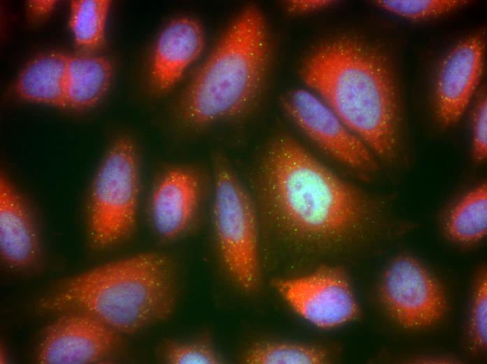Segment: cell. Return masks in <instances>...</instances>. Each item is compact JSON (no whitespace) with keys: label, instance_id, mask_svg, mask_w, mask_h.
Returning a JSON list of instances; mask_svg holds the SVG:
<instances>
[{"label":"cell","instance_id":"obj_25","mask_svg":"<svg viewBox=\"0 0 487 364\" xmlns=\"http://www.w3.org/2000/svg\"><path fill=\"white\" fill-rule=\"evenodd\" d=\"M57 4L54 0H31L27 3V10L30 18L34 20L43 19L54 10Z\"/></svg>","mask_w":487,"mask_h":364},{"label":"cell","instance_id":"obj_6","mask_svg":"<svg viewBox=\"0 0 487 364\" xmlns=\"http://www.w3.org/2000/svg\"><path fill=\"white\" fill-rule=\"evenodd\" d=\"M140 190L137 149L128 136L112 144L94 177L89 202V234L97 249L129 237L136 225Z\"/></svg>","mask_w":487,"mask_h":364},{"label":"cell","instance_id":"obj_5","mask_svg":"<svg viewBox=\"0 0 487 364\" xmlns=\"http://www.w3.org/2000/svg\"><path fill=\"white\" fill-rule=\"evenodd\" d=\"M213 166V218L220 256L233 281L253 292L260 280L256 206L223 155L215 156Z\"/></svg>","mask_w":487,"mask_h":364},{"label":"cell","instance_id":"obj_18","mask_svg":"<svg viewBox=\"0 0 487 364\" xmlns=\"http://www.w3.org/2000/svg\"><path fill=\"white\" fill-rule=\"evenodd\" d=\"M446 232L458 242L473 243L483 239L487 230V188L482 183L469 192L451 210Z\"/></svg>","mask_w":487,"mask_h":364},{"label":"cell","instance_id":"obj_22","mask_svg":"<svg viewBox=\"0 0 487 364\" xmlns=\"http://www.w3.org/2000/svg\"><path fill=\"white\" fill-rule=\"evenodd\" d=\"M166 362L171 364H218L222 359L209 344L202 342H171L164 349Z\"/></svg>","mask_w":487,"mask_h":364},{"label":"cell","instance_id":"obj_24","mask_svg":"<svg viewBox=\"0 0 487 364\" xmlns=\"http://www.w3.org/2000/svg\"><path fill=\"white\" fill-rule=\"evenodd\" d=\"M333 2L327 0H292L286 1L285 6L291 13L302 14L323 9Z\"/></svg>","mask_w":487,"mask_h":364},{"label":"cell","instance_id":"obj_17","mask_svg":"<svg viewBox=\"0 0 487 364\" xmlns=\"http://www.w3.org/2000/svg\"><path fill=\"white\" fill-rule=\"evenodd\" d=\"M110 6L108 0L71 1L69 27L81 52L94 53L104 46Z\"/></svg>","mask_w":487,"mask_h":364},{"label":"cell","instance_id":"obj_9","mask_svg":"<svg viewBox=\"0 0 487 364\" xmlns=\"http://www.w3.org/2000/svg\"><path fill=\"white\" fill-rule=\"evenodd\" d=\"M281 102L301 130L326 153L356 170L376 169L368 147L321 99L306 90L295 89L285 93Z\"/></svg>","mask_w":487,"mask_h":364},{"label":"cell","instance_id":"obj_19","mask_svg":"<svg viewBox=\"0 0 487 364\" xmlns=\"http://www.w3.org/2000/svg\"><path fill=\"white\" fill-rule=\"evenodd\" d=\"M327 351L320 347L291 342H260L244 355L248 364H321L327 361Z\"/></svg>","mask_w":487,"mask_h":364},{"label":"cell","instance_id":"obj_20","mask_svg":"<svg viewBox=\"0 0 487 364\" xmlns=\"http://www.w3.org/2000/svg\"><path fill=\"white\" fill-rule=\"evenodd\" d=\"M468 2L463 0H379L374 4L405 18L423 20L446 14Z\"/></svg>","mask_w":487,"mask_h":364},{"label":"cell","instance_id":"obj_10","mask_svg":"<svg viewBox=\"0 0 487 364\" xmlns=\"http://www.w3.org/2000/svg\"><path fill=\"white\" fill-rule=\"evenodd\" d=\"M120 344V332L83 312H66L44 330L37 351L43 364H87L101 361Z\"/></svg>","mask_w":487,"mask_h":364},{"label":"cell","instance_id":"obj_8","mask_svg":"<svg viewBox=\"0 0 487 364\" xmlns=\"http://www.w3.org/2000/svg\"><path fill=\"white\" fill-rule=\"evenodd\" d=\"M291 308L313 326L330 329L355 320L359 307L343 269L324 265L309 274L272 281Z\"/></svg>","mask_w":487,"mask_h":364},{"label":"cell","instance_id":"obj_1","mask_svg":"<svg viewBox=\"0 0 487 364\" xmlns=\"http://www.w3.org/2000/svg\"><path fill=\"white\" fill-rule=\"evenodd\" d=\"M255 193L269 230L303 249L341 248L365 233L376 216L365 193L288 134L276 136L264 152Z\"/></svg>","mask_w":487,"mask_h":364},{"label":"cell","instance_id":"obj_13","mask_svg":"<svg viewBox=\"0 0 487 364\" xmlns=\"http://www.w3.org/2000/svg\"><path fill=\"white\" fill-rule=\"evenodd\" d=\"M205 45L201 23L182 16L169 22L160 32L153 52L150 83L159 94L171 90L199 57Z\"/></svg>","mask_w":487,"mask_h":364},{"label":"cell","instance_id":"obj_4","mask_svg":"<svg viewBox=\"0 0 487 364\" xmlns=\"http://www.w3.org/2000/svg\"><path fill=\"white\" fill-rule=\"evenodd\" d=\"M269 42L264 17L255 5L228 25L179 96L176 113L190 127L234 119L255 103L266 77Z\"/></svg>","mask_w":487,"mask_h":364},{"label":"cell","instance_id":"obj_2","mask_svg":"<svg viewBox=\"0 0 487 364\" xmlns=\"http://www.w3.org/2000/svg\"><path fill=\"white\" fill-rule=\"evenodd\" d=\"M301 76L368 148L382 159L395 158L400 138L398 92L382 50L355 36H338L309 55Z\"/></svg>","mask_w":487,"mask_h":364},{"label":"cell","instance_id":"obj_7","mask_svg":"<svg viewBox=\"0 0 487 364\" xmlns=\"http://www.w3.org/2000/svg\"><path fill=\"white\" fill-rule=\"evenodd\" d=\"M379 296L390 316L407 329L431 326L448 310L439 282L409 255L398 256L390 262L382 278Z\"/></svg>","mask_w":487,"mask_h":364},{"label":"cell","instance_id":"obj_14","mask_svg":"<svg viewBox=\"0 0 487 364\" xmlns=\"http://www.w3.org/2000/svg\"><path fill=\"white\" fill-rule=\"evenodd\" d=\"M0 253L8 266L33 265L40 244L30 211L20 192L3 173L0 177Z\"/></svg>","mask_w":487,"mask_h":364},{"label":"cell","instance_id":"obj_16","mask_svg":"<svg viewBox=\"0 0 487 364\" xmlns=\"http://www.w3.org/2000/svg\"><path fill=\"white\" fill-rule=\"evenodd\" d=\"M113 66L104 56L80 52L69 55L66 74L67 107L85 109L97 104L108 91Z\"/></svg>","mask_w":487,"mask_h":364},{"label":"cell","instance_id":"obj_21","mask_svg":"<svg viewBox=\"0 0 487 364\" xmlns=\"http://www.w3.org/2000/svg\"><path fill=\"white\" fill-rule=\"evenodd\" d=\"M470 335L474 347L485 350L487 344V274L483 268L477 278L470 314Z\"/></svg>","mask_w":487,"mask_h":364},{"label":"cell","instance_id":"obj_12","mask_svg":"<svg viewBox=\"0 0 487 364\" xmlns=\"http://www.w3.org/2000/svg\"><path fill=\"white\" fill-rule=\"evenodd\" d=\"M202 193V179L195 167L178 164L167 169L150 196V215L157 234L174 240L185 233L197 213Z\"/></svg>","mask_w":487,"mask_h":364},{"label":"cell","instance_id":"obj_23","mask_svg":"<svg viewBox=\"0 0 487 364\" xmlns=\"http://www.w3.org/2000/svg\"><path fill=\"white\" fill-rule=\"evenodd\" d=\"M473 115V155L479 162L487 155V99L484 89L479 92Z\"/></svg>","mask_w":487,"mask_h":364},{"label":"cell","instance_id":"obj_15","mask_svg":"<svg viewBox=\"0 0 487 364\" xmlns=\"http://www.w3.org/2000/svg\"><path fill=\"white\" fill-rule=\"evenodd\" d=\"M69 55L59 52L40 54L21 70L15 84L22 99L38 104L67 107L66 74Z\"/></svg>","mask_w":487,"mask_h":364},{"label":"cell","instance_id":"obj_11","mask_svg":"<svg viewBox=\"0 0 487 364\" xmlns=\"http://www.w3.org/2000/svg\"><path fill=\"white\" fill-rule=\"evenodd\" d=\"M486 30L460 41L445 56L435 80L436 113L446 127L456 124L466 110L482 76Z\"/></svg>","mask_w":487,"mask_h":364},{"label":"cell","instance_id":"obj_3","mask_svg":"<svg viewBox=\"0 0 487 364\" xmlns=\"http://www.w3.org/2000/svg\"><path fill=\"white\" fill-rule=\"evenodd\" d=\"M176 295L171 260L145 252L57 283L38 307L48 313L89 314L120 333L132 334L170 316Z\"/></svg>","mask_w":487,"mask_h":364}]
</instances>
